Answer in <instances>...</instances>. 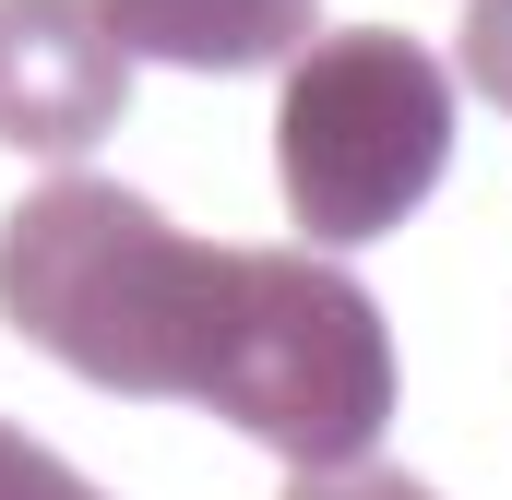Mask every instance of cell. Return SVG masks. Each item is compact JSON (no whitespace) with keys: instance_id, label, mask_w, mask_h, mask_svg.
Here are the masks:
<instances>
[{"instance_id":"1","label":"cell","mask_w":512,"mask_h":500,"mask_svg":"<svg viewBox=\"0 0 512 500\" xmlns=\"http://www.w3.org/2000/svg\"><path fill=\"white\" fill-rule=\"evenodd\" d=\"M0 322L96 393H179L298 477L382 453L393 322L334 250H227L96 167L0 215Z\"/></svg>"},{"instance_id":"2","label":"cell","mask_w":512,"mask_h":500,"mask_svg":"<svg viewBox=\"0 0 512 500\" xmlns=\"http://www.w3.org/2000/svg\"><path fill=\"white\" fill-rule=\"evenodd\" d=\"M453 167V60L405 24H334L274 84V191L310 250L393 239Z\"/></svg>"},{"instance_id":"3","label":"cell","mask_w":512,"mask_h":500,"mask_svg":"<svg viewBox=\"0 0 512 500\" xmlns=\"http://www.w3.org/2000/svg\"><path fill=\"white\" fill-rule=\"evenodd\" d=\"M131 108V48L96 0H0V143L12 155H96Z\"/></svg>"},{"instance_id":"4","label":"cell","mask_w":512,"mask_h":500,"mask_svg":"<svg viewBox=\"0 0 512 500\" xmlns=\"http://www.w3.org/2000/svg\"><path fill=\"white\" fill-rule=\"evenodd\" d=\"M96 12L120 24L131 60L167 72H262L322 36V0H96Z\"/></svg>"},{"instance_id":"5","label":"cell","mask_w":512,"mask_h":500,"mask_svg":"<svg viewBox=\"0 0 512 500\" xmlns=\"http://www.w3.org/2000/svg\"><path fill=\"white\" fill-rule=\"evenodd\" d=\"M465 96L512 120V0H465Z\"/></svg>"},{"instance_id":"6","label":"cell","mask_w":512,"mask_h":500,"mask_svg":"<svg viewBox=\"0 0 512 500\" xmlns=\"http://www.w3.org/2000/svg\"><path fill=\"white\" fill-rule=\"evenodd\" d=\"M0 500H108V489H84L36 429H12V417H0Z\"/></svg>"},{"instance_id":"7","label":"cell","mask_w":512,"mask_h":500,"mask_svg":"<svg viewBox=\"0 0 512 500\" xmlns=\"http://www.w3.org/2000/svg\"><path fill=\"white\" fill-rule=\"evenodd\" d=\"M286 500H441V489H429V477H405V465H370V453H358V465H322V477H298Z\"/></svg>"}]
</instances>
